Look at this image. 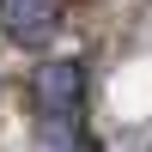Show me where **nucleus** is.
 I'll use <instances>...</instances> for the list:
<instances>
[{
  "label": "nucleus",
  "instance_id": "1",
  "mask_svg": "<svg viewBox=\"0 0 152 152\" xmlns=\"http://www.w3.org/2000/svg\"><path fill=\"white\" fill-rule=\"evenodd\" d=\"M31 91H37L43 122L73 128V122H79V97H85V73H79V61H43L37 79H31Z\"/></svg>",
  "mask_w": 152,
  "mask_h": 152
},
{
  "label": "nucleus",
  "instance_id": "2",
  "mask_svg": "<svg viewBox=\"0 0 152 152\" xmlns=\"http://www.w3.org/2000/svg\"><path fill=\"white\" fill-rule=\"evenodd\" d=\"M61 24V0H6V37L12 43H49Z\"/></svg>",
  "mask_w": 152,
  "mask_h": 152
}]
</instances>
